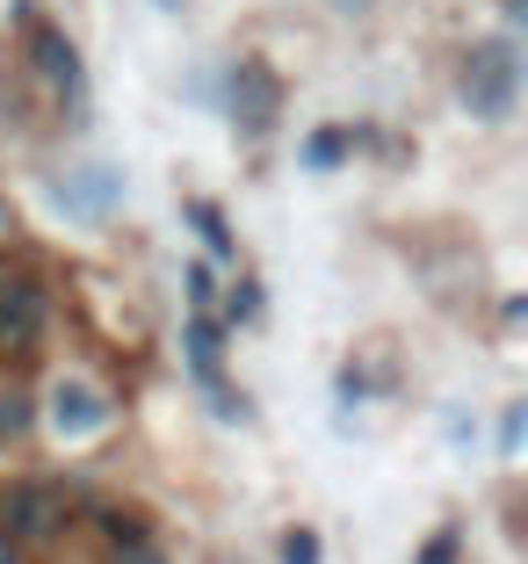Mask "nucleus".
<instances>
[{
	"instance_id": "obj_1",
	"label": "nucleus",
	"mask_w": 528,
	"mask_h": 564,
	"mask_svg": "<svg viewBox=\"0 0 528 564\" xmlns=\"http://www.w3.org/2000/svg\"><path fill=\"white\" fill-rule=\"evenodd\" d=\"M456 95L478 123H507L514 101H521V51L514 36H485V44L463 51V73H456Z\"/></svg>"
},
{
	"instance_id": "obj_2",
	"label": "nucleus",
	"mask_w": 528,
	"mask_h": 564,
	"mask_svg": "<svg viewBox=\"0 0 528 564\" xmlns=\"http://www.w3.org/2000/svg\"><path fill=\"white\" fill-rule=\"evenodd\" d=\"M225 117H231V131H239V138H268V131H276V117H282V80L261 66V58H239V66H231Z\"/></svg>"
},
{
	"instance_id": "obj_3",
	"label": "nucleus",
	"mask_w": 528,
	"mask_h": 564,
	"mask_svg": "<svg viewBox=\"0 0 528 564\" xmlns=\"http://www.w3.org/2000/svg\"><path fill=\"white\" fill-rule=\"evenodd\" d=\"M58 521H66V492H58V485L22 478V485L0 492V535H8L15 550L36 543V535H58Z\"/></svg>"
},
{
	"instance_id": "obj_4",
	"label": "nucleus",
	"mask_w": 528,
	"mask_h": 564,
	"mask_svg": "<svg viewBox=\"0 0 528 564\" xmlns=\"http://www.w3.org/2000/svg\"><path fill=\"white\" fill-rule=\"evenodd\" d=\"M51 427H58V442H87L109 427V399L87 377H58L51 383Z\"/></svg>"
},
{
	"instance_id": "obj_5",
	"label": "nucleus",
	"mask_w": 528,
	"mask_h": 564,
	"mask_svg": "<svg viewBox=\"0 0 528 564\" xmlns=\"http://www.w3.org/2000/svg\"><path fill=\"white\" fill-rule=\"evenodd\" d=\"M44 326V290L30 275H0V348H30Z\"/></svg>"
},
{
	"instance_id": "obj_6",
	"label": "nucleus",
	"mask_w": 528,
	"mask_h": 564,
	"mask_svg": "<svg viewBox=\"0 0 528 564\" xmlns=\"http://www.w3.org/2000/svg\"><path fill=\"white\" fill-rule=\"evenodd\" d=\"M116 188H123L116 166H80V174L58 188V203H73V210H101V203H116Z\"/></svg>"
},
{
	"instance_id": "obj_7",
	"label": "nucleus",
	"mask_w": 528,
	"mask_h": 564,
	"mask_svg": "<svg viewBox=\"0 0 528 564\" xmlns=\"http://www.w3.org/2000/svg\"><path fill=\"white\" fill-rule=\"evenodd\" d=\"M347 152H355V131H341V123H326V131L304 138V166H312V174H333Z\"/></svg>"
},
{
	"instance_id": "obj_8",
	"label": "nucleus",
	"mask_w": 528,
	"mask_h": 564,
	"mask_svg": "<svg viewBox=\"0 0 528 564\" xmlns=\"http://www.w3.org/2000/svg\"><path fill=\"white\" fill-rule=\"evenodd\" d=\"M182 348H188V362H196L203 377H211V369H217V355H225V326H217V318H188Z\"/></svg>"
},
{
	"instance_id": "obj_9",
	"label": "nucleus",
	"mask_w": 528,
	"mask_h": 564,
	"mask_svg": "<svg viewBox=\"0 0 528 564\" xmlns=\"http://www.w3.org/2000/svg\"><path fill=\"white\" fill-rule=\"evenodd\" d=\"M182 217L203 232V247H211V253H231V225H225V210H217V203L188 196V203H182Z\"/></svg>"
},
{
	"instance_id": "obj_10",
	"label": "nucleus",
	"mask_w": 528,
	"mask_h": 564,
	"mask_svg": "<svg viewBox=\"0 0 528 564\" xmlns=\"http://www.w3.org/2000/svg\"><path fill=\"white\" fill-rule=\"evenodd\" d=\"M36 58H44V73L58 87H80V51H73L66 36H44V44H36Z\"/></svg>"
},
{
	"instance_id": "obj_11",
	"label": "nucleus",
	"mask_w": 528,
	"mask_h": 564,
	"mask_svg": "<svg viewBox=\"0 0 528 564\" xmlns=\"http://www.w3.org/2000/svg\"><path fill=\"white\" fill-rule=\"evenodd\" d=\"M319 557H326V550H319L312 529H290V535H282V564H319Z\"/></svg>"
},
{
	"instance_id": "obj_12",
	"label": "nucleus",
	"mask_w": 528,
	"mask_h": 564,
	"mask_svg": "<svg viewBox=\"0 0 528 564\" xmlns=\"http://www.w3.org/2000/svg\"><path fill=\"white\" fill-rule=\"evenodd\" d=\"M30 427V399L22 391H0V434H22Z\"/></svg>"
},
{
	"instance_id": "obj_13",
	"label": "nucleus",
	"mask_w": 528,
	"mask_h": 564,
	"mask_svg": "<svg viewBox=\"0 0 528 564\" xmlns=\"http://www.w3.org/2000/svg\"><path fill=\"white\" fill-rule=\"evenodd\" d=\"M182 290H188V304H196V312H203V304L217 297V275H211V268L196 261V268H188V275H182Z\"/></svg>"
},
{
	"instance_id": "obj_14",
	"label": "nucleus",
	"mask_w": 528,
	"mask_h": 564,
	"mask_svg": "<svg viewBox=\"0 0 528 564\" xmlns=\"http://www.w3.org/2000/svg\"><path fill=\"white\" fill-rule=\"evenodd\" d=\"M231 318H254L261 312V282H231V304H225Z\"/></svg>"
},
{
	"instance_id": "obj_15",
	"label": "nucleus",
	"mask_w": 528,
	"mask_h": 564,
	"mask_svg": "<svg viewBox=\"0 0 528 564\" xmlns=\"http://www.w3.org/2000/svg\"><path fill=\"white\" fill-rule=\"evenodd\" d=\"M499 448H507V456L521 448V405H507V420H499Z\"/></svg>"
},
{
	"instance_id": "obj_16",
	"label": "nucleus",
	"mask_w": 528,
	"mask_h": 564,
	"mask_svg": "<svg viewBox=\"0 0 528 564\" xmlns=\"http://www.w3.org/2000/svg\"><path fill=\"white\" fill-rule=\"evenodd\" d=\"M420 564H456V535H434V543L420 550Z\"/></svg>"
},
{
	"instance_id": "obj_17",
	"label": "nucleus",
	"mask_w": 528,
	"mask_h": 564,
	"mask_svg": "<svg viewBox=\"0 0 528 564\" xmlns=\"http://www.w3.org/2000/svg\"><path fill=\"white\" fill-rule=\"evenodd\" d=\"M116 564H166L152 543H131V550H116Z\"/></svg>"
},
{
	"instance_id": "obj_18",
	"label": "nucleus",
	"mask_w": 528,
	"mask_h": 564,
	"mask_svg": "<svg viewBox=\"0 0 528 564\" xmlns=\"http://www.w3.org/2000/svg\"><path fill=\"white\" fill-rule=\"evenodd\" d=\"M333 15H369V8H377V0H326Z\"/></svg>"
},
{
	"instance_id": "obj_19",
	"label": "nucleus",
	"mask_w": 528,
	"mask_h": 564,
	"mask_svg": "<svg viewBox=\"0 0 528 564\" xmlns=\"http://www.w3.org/2000/svg\"><path fill=\"white\" fill-rule=\"evenodd\" d=\"M0 564H22V550H15V543H8V535H0Z\"/></svg>"
},
{
	"instance_id": "obj_20",
	"label": "nucleus",
	"mask_w": 528,
	"mask_h": 564,
	"mask_svg": "<svg viewBox=\"0 0 528 564\" xmlns=\"http://www.w3.org/2000/svg\"><path fill=\"white\" fill-rule=\"evenodd\" d=\"M152 8H160V15H182V0H152Z\"/></svg>"
},
{
	"instance_id": "obj_21",
	"label": "nucleus",
	"mask_w": 528,
	"mask_h": 564,
	"mask_svg": "<svg viewBox=\"0 0 528 564\" xmlns=\"http://www.w3.org/2000/svg\"><path fill=\"white\" fill-rule=\"evenodd\" d=\"M0 225H8V210H0Z\"/></svg>"
}]
</instances>
